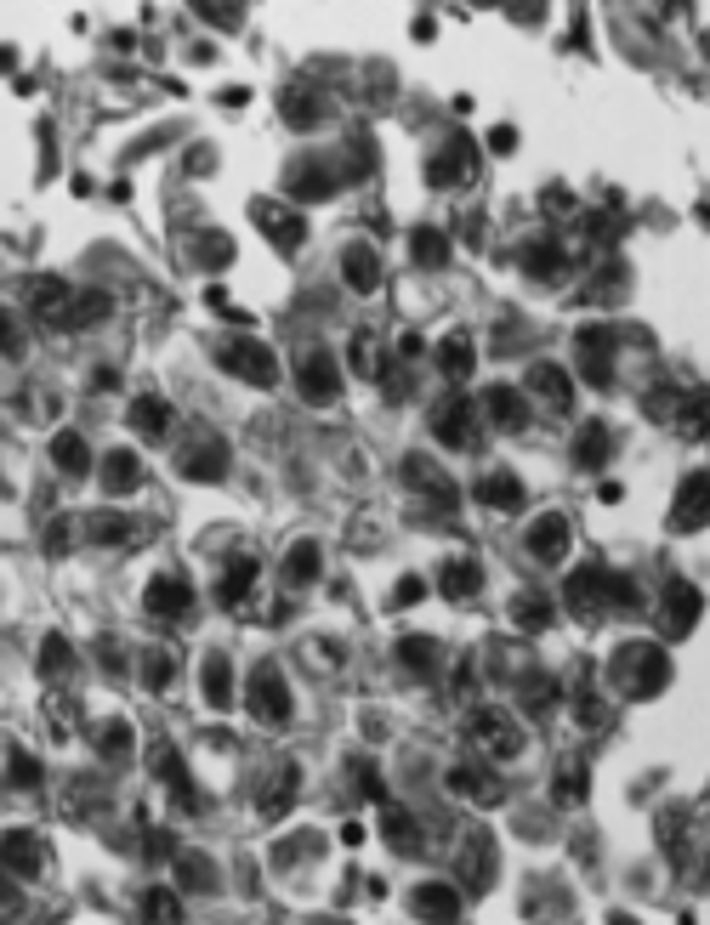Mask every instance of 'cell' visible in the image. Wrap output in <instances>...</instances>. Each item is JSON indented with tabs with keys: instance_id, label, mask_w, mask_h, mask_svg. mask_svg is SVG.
Masks as SVG:
<instances>
[{
	"instance_id": "1",
	"label": "cell",
	"mask_w": 710,
	"mask_h": 925,
	"mask_svg": "<svg viewBox=\"0 0 710 925\" xmlns=\"http://www.w3.org/2000/svg\"><path fill=\"white\" fill-rule=\"evenodd\" d=\"M222 369L239 375V381H250V386H273V381H279V358H273L262 341H250V335L222 347Z\"/></svg>"
},
{
	"instance_id": "2",
	"label": "cell",
	"mask_w": 710,
	"mask_h": 925,
	"mask_svg": "<svg viewBox=\"0 0 710 925\" xmlns=\"http://www.w3.org/2000/svg\"><path fill=\"white\" fill-rule=\"evenodd\" d=\"M250 710H256V721H267V727H284V721H290V687H284V676L273 664H262L256 681H250Z\"/></svg>"
},
{
	"instance_id": "3",
	"label": "cell",
	"mask_w": 710,
	"mask_h": 925,
	"mask_svg": "<svg viewBox=\"0 0 710 925\" xmlns=\"http://www.w3.org/2000/svg\"><path fill=\"white\" fill-rule=\"evenodd\" d=\"M0 869H12L18 880H40V869H46V840L29 835V829L0 835Z\"/></svg>"
},
{
	"instance_id": "4",
	"label": "cell",
	"mask_w": 710,
	"mask_h": 925,
	"mask_svg": "<svg viewBox=\"0 0 710 925\" xmlns=\"http://www.w3.org/2000/svg\"><path fill=\"white\" fill-rule=\"evenodd\" d=\"M620 670H631V693H659V687L671 681V664H665V653H654V647H625Z\"/></svg>"
},
{
	"instance_id": "5",
	"label": "cell",
	"mask_w": 710,
	"mask_h": 925,
	"mask_svg": "<svg viewBox=\"0 0 710 925\" xmlns=\"http://www.w3.org/2000/svg\"><path fill=\"white\" fill-rule=\"evenodd\" d=\"M608 352H614V330H608V324L580 330V375H586L591 386H608Z\"/></svg>"
},
{
	"instance_id": "6",
	"label": "cell",
	"mask_w": 710,
	"mask_h": 925,
	"mask_svg": "<svg viewBox=\"0 0 710 925\" xmlns=\"http://www.w3.org/2000/svg\"><path fill=\"white\" fill-rule=\"evenodd\" d=\"M296 381H302V398H313V403H336V392H341V375L324 352H307L302 369H296Z\"/></svg>"
},
{
	"instance_id": "7",
	"label": "cell",
	"mask_w": 710,
	"mask_h": 925,
	"mask_svg": "<svg viewBox=\"0 0 710 925\" xmlns=\"http://www.w3.org/2000/svg\"><path fill=\"white\" fill-rule=\"evenodd\" d=\"M705 517H710V472H693L688 483H682V494H676L671 523L676 528H699Z\"/></svg>"
},
{
	"instance_id": "8",
	"label": "cell",
	"mask_w": 710,
	"mask_h": 925,
	"mask_svg": "<svg viewBox=\"0 0 710 925\" xmlns=\"http://www.w3.org/2000/svg\"><path fill=\"white\" fill-rule=\"evenodd\" d=\"M188 579H171V574H160L148 591H142V608L154 613V619H177V613H188Z\"/></svg>"
},
{
	"instance_id": "9",
	"label": "cell",
	"mask_w": 710,
	"mask_h": 925,
	"mask_svg": "<svg viewBox=\"0 0 710 925\" xmlns=\"http://www.w3.org/2000/svg\"><path fill=\"white\" fill-rule=\"evenodd\" d=\"M29 307H35V318H52V324H63L69 330V318H74V290L63 279H40L35 290H29Z\"/></svg>"
},
{
	"instance_id": "10",
	"label": "cell",
	"mask_w": 710,
	"mask_h": 925,
	"mask_svg": "<svg viewBox=\"0 0 710 925\" xmlns=\"http://www.w3.org/2000/svg\"><path fill=\"white\" fill-rule=\"evenodd\" d=\"M432 432H438V443H449V449L472 443V403H466V398H444V403H438V415H432Z\"/></svg>"
},
{
	"instance_id": "11",
	"label": "cell",
	"mask_w": 710,
	"mask_h": 925,
	"mask_svg": "<svg viewBox=\"0 0 710 925\" xmlns=\"http://www.w3.org/2000/svg\"><path fill=\"white\" fill-rule=\"evenodd\" d=\"M284 188L296 193V199H330L336 182H330V171H324L319 159H296V165L284 171Z\"/></svg>"
},
{
	"instance_id": "12",
	"label": "cell",
	"mask_w": 710,
	"mask_h": 925,
	"mask_svg": "<svg viewBox=\"0 0 710 925\" xmlns=\"http://www.w3.org/2000/svg\"><path fill=\"white\" fill-rule=\"evenodd\" d=\"M341 273H347V290H358V296L381 290V256H375V250H364V245H347Z\"/></svg>"
},
{
	"instance_id": "13",
	"label": "cell",
	"mask_w": 710,
	"mask_h": 925,
	"mask_svg": "<svg viewBox=\"0 0 710 925\" xmlns=\"http://www.w3.org/2000/svg\"><path fill=\"white\" fill-rule=\"evenodd\" d=\"M449 789H461V795H472V801H483V806H495L500 795H506L489 767H455L449 772Z\"/></svg>"
},
{
	"instance_id": "14",
	"label": "cell",
	"mask_w": 710,
	"mask_h": 925,
	"mask_svg": "<svg viewBox=\"0 0 710 925\" xmlns=\"http://www.w3.org/2000/svg\"><path fill=\"white\" fill-rule=\"evenodd\" d=\"M693 625H699V591L693 585H671V596H665V630L671 636H688Z\"/></svg>"
},
{
	"instance_id": "15",
	"label": "cell",
	"mask_w": 710,
	"mask_h": 925,
	"mask_svg": "<svg viewBox=\"0 0 710 925\" xmlns=\"http://www.w3.org/2000/svg\"><path fill=\"white\" fill-rule=\"evenodd\" d=\"M409 908H415L421 920H455V914H461V891L455 886H421L409 897Z\"/></svg>"
},
{
	"instance_id": "16",
	"label": "cell",
	"mask_w": 710,
	"mask_h": 925,
	"mask_svg": "<svg viewBox=\"0 0 710 925\" xmlns=\"http://www.w3.org/2000/svg\"><path fill=\"white\" fill-rule=\"evenodd\" d=\"M529 551H534L540 562H557V557H563V551H568V523H563V517H540V523L529 528Z\"/></svg>"
},
{
	"instance_id": "17",
	"label": "cell",
	"mask_w": 710,
	"mask_h": 925,
	"mask_svg": "<svg viewBox=\"0 0 710 925\" xmlns=\"http://www.w3.org/2000/svg\"><path fill=\"white\" fill-rule=\"evenodd\" d=\"M52 460L63 477H86L91 472V454H86V437L80 432H57L52 437Z\"/></svg>"
},
{
	"instance_id": "18",
	"label": "cell",
	"mask_w": 710,
	"mask_h": 925,
	"mask_svg": "<svg viewBox=\"0 0 710 925\" xmlns=\"http://www.w3.org/2000/svg\"><path fill=\"white\" fill-rule=\"evenodd\" d=\"M529 386L551 403V409H568V403H574V392H568V375H563L557 364H534V369H529Z\"/></svg>"
},
{
	"instance_id": "19",
	"label": "cell",
	"mask_w": 710,
	"mask_h": 925,
	"mask_svg": "<svg viewBox=\"0 0 710 925\" xmlns=\"http://www.w3.org/2000/svg\"><path fill=\"white\" fill-rule=\"evenodd\" d=\"M409 256H415L421 267H444V262H449L444 227H415V233H409Z\"/></svg>"
},
{
	"instance_id": "20",
	"label": "cell",
	"mask_w": 710,
	"mask_h": 925,
	"mask_svg": "<svg viewBox=\"0 0 710 925\" xmlns=\"http://www.w3.org/2000/svg\"><path fill=\"white\" fill-rule=\"evenodd\" d=\"M137 477H142V466H137V454H108L103 460V489L108 494H131L137 489Z\"/></svg>"
},
{
	"instance_id": "21",
	"label": "cell",
	"mask_w": 710,
	"mask_h": 925,
	"mask_svg": "<svg viewBox=\"0 0 710 925\" xmlns=\"http://www.w3.org/2000/svg\"><path fill=\"white\" fill-rule=\"evenodd\" d=\"M131 426H137L142 437H165V426H171V403H165V398H137V403H131Z\"/></svg>"
},
{
	"instance_id": "22",
	"label": "cell",
	"mask_w": 710,
	"mask_h": 925,
	"mask_svg": "<svg viewBox=\"0 0 710 925\" xmlns=\"http://www.w3.org/2000/svg\"><path fill=\"white\" fill-rule=\"evenodd\" d=\"M205 704H211V710H228V704H233V670H228L222 653L205 664Z\"/></svg>"
},
{
	"instance_id": "23",
	"label": "cell",
	"mask_w": 710,
	"mask_h": 925,
	"mask_svg": "<svg viewBox=\"0 0 710 925\" xmlns=\"http://www.w3.org/2000/svg\"><path fill=\"white\" fill-rule=\"evenodd\" d=\"M438 369H444L449 381H466L472 375V341L466 335H449L444 347H438Z\"/></svg>"
},
{
	"instance_id": "24",
	"label": "cell",
	"mask_w": 710,
	"mask_h": 925,
	"mask_svg": "<svg viewBox=\"0 0 710 925\" xmlns=\"http://www.w3.org/2000/svg\"><path fill=\"white\" fill-rule=\"evenodd\" d=\"M489 415H495L506 432H517V426L529 420V409H523V398H517L512 386H495V392H489Z\"/></svg>"
},
{
	"instance_id": "25",
	"label": "cell",
	"mask_w": 710,
	"mask_h": 925,
	"mask_svg": "<svg viewBox=\"0 0 710 925\" xmlns=\"http://www.w3.org/2000/svg\"><path fill=\"white\" fill-rule=\"evenodd\" d=\"M483 500H489L495 511H517V506H523V483H517L512 472H500V477L483 483Z\"/></svg>"
},
{
	"instance_id": "26",
	"label": "cell",
	"mask_w": 710,
	"mask_h": 925,
	"mask_svg": "<svg viewBox=\"0 0 710 925\" xmlns=\"http://www.w3.org/2000/svg\"><path fill=\"white\" fill-rule=\"evenodd\" d=\"M512 619H517L523 630H546L551 619H557V608H551L546 596H517V602H512Z\"/></svg>"
},
{
	"instance_id": "27",
	"label": "cell",
	"mask_w": 710,
	"mask_h": 925,
	"mask_svg": "<svg viewBox=\"0 0 710 925\" xmlns=\"http://www.w3.org/2000/svg\"><path fill=\"white\" fill-rule=\"evenodd\" d=\"M279 108H284V120H290V125H313V120H319V97H313V91H302V86L284 91Z\"/></svg>"
},
{
	"instance_id": "28",
	"label": "cell",
	"mask_w": 710,
	"mask_h": 925,
	"mask_svg": "<svg viewBox=\"0 0 710 925\" xmlns=\"http://www.w3.org/2000/svg\"><path fill=\"white\" fill-rule=\"evenodd\" d=\"M177 472H182V477H199V483H211V477L228 472V460H222L216 449H199V454H182V460H177Z\"/></svg>"
},
{
	"instance_id": "29",
	"label": "cell",
	"mask_w": 710,
	"mask_h": 925,
	"mask_svg": "<svg viewBox=\"0 0 710 925\" xmlns=\"http://www.w3.org/2000/svg\"><path fill=\"white\" fill-rule=\"evenodd\" d=\"M574 460H580V466H603L608 460V426H586V432H580V443H574Z\"/></svg>"
},
{
	"instance_id": "30",
	"label": "cell",
	"mask_w": 710,
	"mask_h": 925,
	"mask_svg": "<svg viewBox=\"0 0 710 925\" xmlns=\"http://www.w3.org/2000/svg\"><path fill=\"white\" fill-rule=\"evenodd\" d=\"M250 585H256V562L250 557H239L228 568V574H222V602H245L250 596Z\"/></svg>"
},
{
	"instance_id": "31",
	"label": "cell",
	"mask_w": 710,
	"mask_h": 925,
	"mask_svg": "<svg viewBox=\"0 0 710 925\" xmlns=\"http://www.w3.org/2000/svg\"><path fill=\"white\" fill-rule=\"evenodd\" d=\"M478 585H483L478 562H449V568H444V596H472Z\"/></svg>"
},
{
	"instance_id": "32",
	"label": "cell",
	"mask_w": 710,
	"mask_h": 925,
	"mask_svg": "<svg viewBox=\"0 0 710 925\" xmlns=\"http://www.w3.org/2000/svg\"><path fill=\"white\" fill-rule=\"evenodd\" d=\"M319 568H324V557H319V545H296V551H290V557H284V574L296 579V585H302V579H319Z\"/></svg>"
},
{
	"instance_id": "33",
	"label": "cell",
	"mask_w": 710,
	"mask_h": 925,
	"mask_svg": "<svg viewBox=\"0 0 710 925\" xmlns=\"http://www.w3.org/2000/svg\"><path fill=\"white\" fill-rule=\"evenodd\" d=\"M108 307H114V301H108L103 290H91V296H74V318H69V330H74V324H103Z\"/></svg>"
},
{
	"instance_id": "34",
	"label": "cell",
	"mask_w": 710,
	"mask_h": 925,
	"mask_svg": "<svg viewBox=\"0 0 710 925\" xmlns=\"http://www.w3.org/2000/svg\"><path fill=\"white\" fill-rule=\"evenodd\" d=\"M398 659H404L409 670H421V676H426V670L438 664V647L426 642V636H409V642H398Z\"/></svg>"
},
{
	"instance_id": "35",
	"label": "cell",
	"mask_w": 710,
	"mask_h": 925,
	"mask_svg": "<svg viewBox=\"0 0 710 925\" xmlns=\"http://www.w3.org/2000/svg\"><path fill=\"white\" fill-rule=\"evenodd\" d=\"M177 880H182L188 891H211V886H216V874L205 869V857H194V852L177 857Z\"/></svg>"
},
{
	"instance_id": "36",
	"label": "cell",
	"mask_w": 710,
	"mask_h": 925,
	"mask_svg": "<svg viewBox=\"0 0 710 925\" xmlns=\"http://www.w3.org/2000/svg\"><path fill=\"white\" fill-rule=\"evenodd\" d=\"M69 664H74V647L63 642V636H46V647H40V670H46V676H63Z\"/></svg>"
},
{
	"instance_id": "37",
	"label": "cell",
	"mask_w": 710,
	"mask_h": 925,
	"mask_svg": "<svg viewBox=\"0 0 710 925\" xmlns=\"http://www.w3.org/2000/svg\"><path fill=\"white\" fill-rule=\"evenodd\" d=\"M290 801H296V767L279 772V789H267V795H262V812H267V818H279Z\"/></svg>"
},
{
	"instance_id": "38",
	"label": "cell",
	"mask_w": 710,
	"mask_h": 925,
	"mask_svg": "<svg viewBox=\"0 0 710 925\" xmlns=\"http://www.w3.org/2000/svg\"><path fill=\"white\" fill-rule=\"evenodd\" d=\"M86 534H91L97 545H114V540H131L137 528L125 523V517H91V523H86Z\"/></svg>"
},
{
	"instance_id": "39",
	"label": "cell",
	"mask_w": 710,
	"mask_h": 925,
	"mask_svg": "<svg viewBox=\"0 0 710 925\" xmlns=\"http://www.w3.org/2000/svg\"><path fill=\"white\" fill-rule=\"evenodd\" d=\"M267 239H273L279 250H296V245L307 239V233H302V216H273V222H267Z\"/></svg>"
},
{
	"instance_id": "40",
	"label": "cell",
	"mask_w": 710,
	"mask_h": 925,
	"mask_svg": "<svg viewBox=\"0 0 710 925\" xmlns=\"http://www.w3.org/2000/svg\"><path fill=\"white\" fill-rule=\"evenodd\" d=\"M551 704H557V687H551L546 676H529V687H523V710L540 716V710H551Z\"/></svg>"
},
{
	"instance_id": "41",
	"label": "cell",
	"mask_w": 710,
	"mask_h": 925,
	"mask_svg": "<svg viewBox=\"0 0 710 925\" xmlns=\"http://www.w3.org/2000/svg\"><path fill=\"white\" fill-rule=\"evenodd\" d=\"M142 914H148V920H182L177 891H148V897H142Z\"/></svg>"
},
{
	"instance_id": "42",
	"label": "cell",
	"mask_w": 710,
	"mask_h": 925,
	"mask_svg": "<svg viewBox=\"0 0 710 925\" xmlns=\"http://www.w3.org/2000/svg\"><path fill=\"white\" fill-rule=\"evenodd\" d=\"M353 369H358V375H370V381L381 375V352H375L370 335H353Z\"/></svg>"
},
{
	"instance_id": "43",
	"label": "cell",
	"mask_w": 710,
	"mask_h": 925,
	"mask_svg": "<svg viewBox=\"0 0 710 925\" xmlns=\"http://www.w3.org/2000/svg\"><path fill=\"white\" fill-rule=\"evenodd\" d=\"M387 840L398 852H409V846H415V823H409L404 812H387Z\"/></svg>"
},
{
	"instance_id": "44",
	"label": "cell",
	"mask_w": 710,
	"mask_h": 925,
	"mask_svg": "<svg viewBox=\"0 0 710 925\" xmlns=\"http://www.w3.org/2000/svg\"><path fill=\"white\" fill-rule=\"evenodd\" d=\"M0 352H6V358H18V352H23V330H18V318L6 313V307H0Z\"/></svg>"
},
{
	"instance_id": "45",
	"label": "cell",
	"mask_w": 710,
	"mask_h": 925,
	"mask_svg": "<svg viewBox=\"0 0 710 925\" xmlns=\"http://www.w3.org/2000/svg\"><path fill=\"white\" fill-rule=\"evenodd\" d=\"M523 267H529L534 279H551V267H557V250H551V245H534L529 256H523Z\"/></svg>"
},
{
	"instance_id": "46",
	"label": "cell",
	"mask_w": 710,
	"mask_h": 925,
	"mask_svg": "<svg viewBox=\"0 0 710 925\" xmlns=\"http://www.w3.org/2000/svg\"><path fill=\"white\" fill-rule=\"evenodd\" d=\"M194 6H199V18H211V23H239L233 0H194Z\"/></svg>"
},
{
	"instance_id": "47",
	"label": "cell",
	"mask_w": 710,
	"mask_h": 925,
	"mask_svg": "<svg viewBox=\"0 0 710 925\" xmlns=\"http://www.w3.org/2000/svg\"><path fill=\"white\" fill-rule=\"evenodd\" d=\"M557 795H563V801H580V795H586V772H580V767H563V778H557Z\"/></svg>"
},
{
	"instance_id": "48",
	"label": "cell",
	"mask_w": 710,
	"mask_h": 925,
	"mask_svg": "<svg viewBox=\"0 0 710 925\" xmlns=\"http://www.w3.org/2000/svg\"><path fill=\"white\" fill-rule=\"evenodd\" d=\"M12 784H23V789H35V784H40L35 755H12Z\"/></svg>"
},
{
	"instance_id": "49",
	"label": "cell",
	"mask_w": 710,
	"mask_h": 925,
	"mask_svg": "<svg viewBox=\"0 0 710 925\" xmlns=\"http://www.w3.org/2000/svg\"><path fill=\"white\" fill-rule=\"evenodd\" d=\"M97 750H103L108 761H114V755H125V750H131V733H125V727H108V733H103V744H97Z\"/></svg>"
},
{
	"instance_id": "50",
	"label": "cell",
	"mask_w": 710,
	"mask_h": 925,
	"mask_svg": "<svg viewBox=\"0 0 710 925\" xmlns=\"http://www.w3.org/2000/svg\"><path fill=\"white\" fill-rule=\"evenodd\" d=\"M142 676H148V687H165V681H171V659H165V653H154V659L142 664Z\"/></svg>"
},
{
	"instance_id": "51",
	"label": "cell",
	"mask_w": 710,
	"mask_h": 925,
	"mask_svg": "<svg viewBox=\"0 0 710 925\" xmlns=\"http://www.w3.org/2000/svg\"><path fill=\"white\" fill-rule=\"evenodd\" d=\"M489 148H495V154H512V148H517V131H512V125H495V131H489Z\"/></svg>"
},
{
	"instance_id": "52",
	"label": "cell",
	"mask_w": 710,
	"mask_h": 925,
	"mask_svg": "<svg viewBox=\"0 0 710 925\" xmlns=\"http://www.w3.org/2000/svg\"><path fill=\"white\" fill-rule=\"evenodd\" d=\"M421 591H426V585L409 574V579H398V596H392V602H398V608H404V602H421Z\"/></svg>"
},
{
	"instance_id": "53",
	"label": "cell",
	"mask_w": 710,
	"mask_h": 925,
	"mask_svg": "<svg viewBox=\"0 0 710 925\" xmlns=\"http://www.w3.org/2000/svg\"><path fill=\"white\" fill-rule=\"evenodd\" d=\"M199 256H205V262H228V256H233V250H228V239H205V245H199Z\"/></svg>"
},
{
	"instance_id": "54",
	"label": "cell",
	"mask_w": 710,
	"mask_h": 925,
	"mask_svg": "<svg viewBox=\"0 0 710 925\" xmlns=\"http://www.w3.org/2000/svg\"><path fill=\"white\" fill-rule=\"evenodd\" d=\"M358 789H364L370 801H381V778H375V767H364V772H358Z\"/></svg>"
},
{
	"instance_id": "55",
	"label": "cell",
	"mask_w": 710,
	"mask_h": 925,
	"mask_svg": "<svg viewBox=\"0 0 710 925\" xmlns=\"http://www.w3.org/2000/svg\"><path fill=\"white\" fill-rule=\"evenodd\" d=\"M12 69H18V57H12V52H0V74H12Z\"/></svg>"
},
{
	"instance_id": "56",
	"label": "cell",
	"mask_w": 710,
	"mask_h": 925,
	"mask_svg": "<svg viewBox=\"0 0 710 925\" xmlns=\"http://www.w3.org/2000/svg\"><path fill=\"white\" fill-rule=\"evenodd\" d=\"M12 903V886H6V869H0V908Z\"/></svg>"
}]
</instances>
